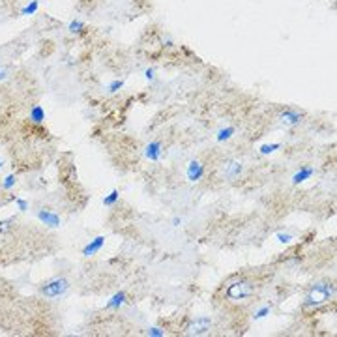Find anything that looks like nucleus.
Masks as SVG:
<instances>
[{"label":"nucleus","instance_id":"obj_11","mask_svg":"<svg viewBox=\"0 0 337 337\" xmlns=\"http://www.w3.org/2000/svg\"><path fill=\"white\" fill-rule=\"evenodd\" d=\"M126 301H128V294L120 290V292H116V294H112L111 296V300L105 303V309H112V311H118L122 305H126Z\"/></svg>","mask_w":337,"mask_h":337},{"label":"nucleus","instance_id":"obj_27","mask_svg":"<svg viewBox=\"0 0 337 337\" xmlns=\"http://www.w3.org/2000/svg\"><path fill=\"white\" fill-rule=\"evenodd\" d=\"M182 223H184V221H182V217H172V227H180Z\"/></svg>","mask_w":337,"mask_h":337},{"label":"nucleus","instance_id":"obj_28","mask_svg":"<svg viewBox=\"0 0 337 337\" xmlns=\"http://www.w3.org/2000/svg\"><path fill=\"white\" fill-rule=\"evenodd\" d=\"M2 167H4V163H2V159H0V170H2Z\"/></svg>","mask_w":337,"mask_h":337},{"label":"nucleus","instance_id":"obj_4","mask_svg":"<svg viewBox=\"0 0 337 337\" xmlns=\"http://www.w3.org/2000/svg\"><path fill=\"white\" fill-rule=\"evenodd\" d=\"M36 217L41 225H45L49 229H58L62 225V219L56 212H53L51 208H37Z\"/></svg>","mask_w":337,"mask_h":337},{"label":"nucleus","instance_id":"obj_23","mask_svg":"<svg viewBox=\"0 0 337 337\" xmlns=\"http://www.w3.org/2000/svg\"><path fill=\"white\" fill-rule=\"evenodd\" d=\"M276 238H277V242H279V243H290V242L294 240V236H292V234H289V232H277Z\"/></svg>","mask_w":337,"mask_h":337},{"label":"nucleus","instance_id":"obj_18","mask_svg":"<svg viewBox=\"0 0 337 337\" xmlns=\"http://www.w3.org/2000/svg\"><path fill=\"white\" fill-rule=\"evenodd\" d=\"M37 10H39V2H37V0H32L30 4H26L23 10H21V15H23V17H28V15H34Z\"/></svg>","mask_w":337,"mask_h":337},{"label":"nucleus","instance_id":"obj_25","mask_svg":"<svg viewBox=\"0 0 337 337\" xmlns=\"http://www.w3.org/2000/svg\"><path fill=\"white\" fill-rule=\"evenodd\" d=\"M8 77H10V70H8V68H4V66H0V83H2V81H6Z\"/></svg>","mask_w":337,"mask_h":337},{"label":"nucleus","instance_id":"obj_13","mask_svg":"<svg viewBox=\"0 0 337 337\" xmlns=\"http://www.w3.org/2000/svg\"><path fill=\"white\" fill-rule=\"evenodd\" d=\"M242 170H243V165H242V161L238 159H232L227 163V167H225V176L229 178V180H234V178H238L242 174Z\"/></svg>","mask_w":337,"mask_h":337},{"label":"nucleus","instance_id":"obj_19","mask_svg":"<svg viewBox=\"0 0 337 337\" xmlns=\"http://www.w3.org/2000/svg\"><path fill=\"white\" fill-rule=\"evenodd\" d=\"M13 203H15L17 210H19L21 214H24V212H28V210H30V203H28L26 199H23V197H13Z\"/></svg>","mask_w":337,"mask_h":337},{"label":"nucleus","instance_id":"obj_17","mask_svg":"<svg viewBox=\"0 0 337 337\" xmlns=\"http://www.w3.org/2000/svg\"><path fill=\"white\" fill-rule=\"evenodd\" d=\"M84 30V23L81 19H73L72 23L68 24V32L70 34H83Z\"/></svg>","mask_w":337,"mask_h":337},{"label":"nucleus","instance_id":"obj_20","mask_svg":"<svg viewBox=\"0 0 337 337\" xmlns=\"http://www.w3.org/2000/svg\"><path fill=\"white\" fill-rule=\"evenodd\" d=\"M279 148H281V145H279V143H272V145H262L259 150H261V154H262V156H270V154H274V152H276V150H279Z\"/></svg>","mask_w":337,"mask_h":337},{"label":"nucleus","instance_id":"obj_8","mask_svg":"<svg viewBox=\"0 0 337 337\" xmlns=\"http://www.w3.org/2000/svg\"><path fill=\"white\" fill-rule=\"evenodd\" d=\"M186 176H187V180L189 182H199L203 176H205V165L199 161V159H193L189 161V165H187V170H186Z\"/></svg>","mask_w":337,"mask_h":337},{"label":"nucleus","instance_id":"obj_12","mask_svg":"<svg viewBox=\"0 0 337 337\" xmlns=\"http://www.w3.org/2000/svg\"><path fill=\"white\" fill-rule=\"evenodd\" d=\"M315 174V168L313 167H309V165H303V167H300V170H296L294 172V176H292V184L294 186H298V184H303L305 180H309L311 176Z\"/></svg>","mask_w":337,"mask_h":337},{"label":"nucleus","instance_id":"obj_15","mask_svg":"<svg viewBox=\"0 0 337 337\" xmlns=\"http://www.w3.org/2000/svg\"><path fill=\"white\" fill-rule=\"evenodd\" d=\"M118 199H120V191L118 189H111V193L103 197L101 203H103V206H114L118 203Z\"/></svg>","mask_w":337,"mask_h":337},{"label":"nucleus","instance_id":"obj_7","mask_svg":"<svg viewBox=\"0 0 337 337\" xmlns=\"http://www.w3.org/2000/svg\"><path fill=\"white\" fill-rule=\"evenodd\" d=\"M105 236H96L94 240H90L86 245L83 247V251H81V255H83L84 259H90V257H94V255H97V253L103 249V245H105Z\"/></svg>","mask_w":337,"mask_h":337},{"label":"nucleus","instance_id":"obj_1","mask_svg":"<svg viewBox=\"0 0 337 337\" xmlns=\"http://www.w3.org/2000/svg\"><path fill=\"white\" fill-rule=\"evenodd\" d=\"M72 289V283L70 279L64 276H53L45 279L39 287H37V292L45 298V300H60L64 298Z\"/></svg>","mask_w":337,"mask_h":337},{"label":"nucleus","instance_id":"obj_14","mask_svg":"<svg viewBox=\"0 0 337 337\" xmlns=\"http://www.w3.org/2000/svg\"><path fill=\"white\" fill-rule=\"evenodd\" d=\"M236 133V128L234 126H227V128H223V130H219L216 135V141L217 143H227L232 139V135Z\"/></svg>","mask_w":337,"mask_h":337},{"label":"nucleus","instance_id":"obj_26","mask_svg":"<svg viewBox=\"0 0 337 337\" xmlns=\"http://www.w3.org/2000/svg\"><path fill=\"white\" fill-rule=\"evenodd\" d=\"M145 77L148 79V81H154V79H156V72H154L152 68H148V70L145 72Z\"/></svg>","mask_w":337,"mask_h":337},{"label":"nucleus","instance_id":"obj_22","mask_svg":"<svg viewBox=\"0 0 337 337\" xmlns=\"http://www.w3.org/2000/svg\"><path fill=\"white\" fill-rule=\"evenodd\" d=\"M122 88H124V81H122V79H116V81L109 83V86H107V90L111 92V94H116V92L122 90Z\"/></svg>","mask_w":337,"mask_h":337},{"label":"nucleus","instance_id":"obj_3","mask_svg":"<svg viewBox=\"0 0 337 337\" xmlns=\"http://www.w3.org/2000/svg\"><path fill=\"white\" fill-rule=\"evenodd\" d=\"M225 294H227V298L230 300L238 301V300H245V298H251L253 294H255V287H253V283L249 281H234V283H230L227 290H225Z\"/></svg>","mask_w":337,"mask_h":337},{"label":"nucleus","instance_id":"obj_2","mask_svg":"<svg viewBox=\"0 0 337 337\" xmlns=\"http://www.w3.org/2000/svg\"><path fill=\"white\" fill-rule=\"evenodd\" d=\"M334 296H336V287L332 283H317L305 294L303 305L305 307H318L326 301H330Z\"/></svg>","mask_w":337,"mask_h":337},{"label":"nucleus","instance_id":"obj_9","mask_svg":"<svg viewBox=\"0 0 337 337\" xmlns=\"http://www.w3.org/2000/svg\"><path fill=\"white\" fill-rule=\"evenodd\" d=\"M47 118V114H45V109L41 107V105H32L30 111H28V120L32 122L34 126H41L43 122Z\"/></svg>","mask_w":337,"mask_h":337},{"label":"nucleus","instance_id":"obj_24","mask_svg":"<svg viewBox=\"0 0 337 337\" xmlns=\"http://www.w3.org/2000/svg\"><path fill=\"white\" fill-rule=\"evenodd\" d=\"M146 334L152 337H163L165 336V330H161V328H157V326H152V328H148Z\"/></svg>","mask_w":337,"mask_h":337},{"label":"nucleus","instance_id":"obj_5","mask_svg":"<svg viewBox=\"0 0 337 337\" xmlns=\"http://www.w3.org/2000/svg\"><path fill=\"white\" fill-rule=\"evenodd\" d=\"M210 328H212V318L210 317H199V318L191 320V324L186 328V334L187 336H205V334L210 332Z\"/></svg>","mask_w":337,"mask_h":337},{"label":"nucleus","instance_id":"obj_16","mask_svg":"<svg viewBox=\"0 0 337 337\" xmlns=\"http://www.w3.org/2000/svg\"><path fill=\"white\" fill-rule=\"evenodd\" d=\"M15 184H17V176H15V174H8V176L2 180V184H0V189H2V191H12L13 187H15Z\"/></svg>","mask_w":337,"mask_h":337},{"label":"nucleus","instance_id":"obj_10","mask_svg":"<svg viewBox=\"0 0 337 337\" xmlns=\"http://www.w3.org/2000/svg\"><path fill=\"white\" fill-rule=\"evenodd\" d=\"M161 154H163V146L159 141H152L148 143L145 148V156L150 159V161H159L161 159Z\"/></svg>","mask_w":337,"mask_h":337},{"label":"nucleus","instance_id":"obj_6","mask_svg":"<svg viewBox=\"0 0 337 337\" xmlns=\"http://www.w3.org/2000/svg\"><path fill=\"white\" fill-rule=\"evenodd\" d=\"M303 120V112L296 111V109H285L281 114H279V122L287 128H294V126H300Z\"/></svg>","mask_w":337,"mask_h":337},{"label":"nucleus","instance_id":"obj_21","mask_svg":"<svg viewBox=\"0 0 337 337\" xmlns=\"http://www.w3.org/2000/svg\"><path fill=\"white\" fill-rule=\"evenodd\" d=\"M270 313H272V307H270V305H262V307H259V309L255 311V315H253V318H255V320H261V318H264V317H268Z\"/></svg>","mask_w":337,"mask_h":337}]
</instances>
